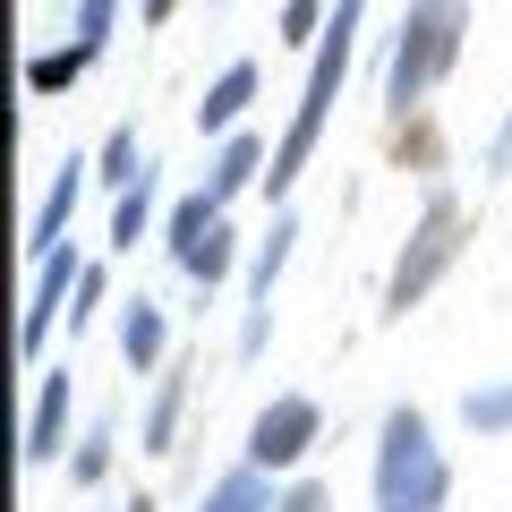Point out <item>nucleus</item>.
Here are the masks:
<instances>
[{"instance_id": "nucleus-4", "label": "nucleus", "mask_w": 512, "mask_h": 512, "mask_svg": "<svg viewBox=\"0 0 512 512\" xmlns=\"http://www.w3.org/2000/svg\"><path fill=\"white\" fill-rule=\"evenodd\" d=\"M163 9H171V0H146V18H163Z\"/></svg>"}, {"instance_id": "nucleus-1", "label": "nucleus", "mask_w": 512, "mask_h": 512, "mask_svg": "<svg viewBox=\"0 0 512 512\" xmlns=\"http://www.w3.org/2000/svg\"><path fill=\"white\" fill-rule=\"evenodd\" d=\"M444 26H453V0H419V18L402 26L410 43H402V69H393V94H402V103H410V86L427 77V60H444V43H453Z\"/></svg>"}, {"instance_id": "nucleus-2", "label": "nucleus", "mask_w": 512, "mask_h": 512, "mask_svg": "<svg viewBox=\"0 0 512 512\" xmlns=\"http://www.w3.org/2000/svg\"><path fill=\"white\" fill-rule=\"evenodd\" d=\"M299 436H308V410H299V402H282L274 410V419H265V436H256V453H299Z\"/></svg>"}, {"instance_id": "nucleus-3", "label": "nucleus", "mask_w": 512, "mask_h": 512, "mask_svg": "<svg viewBox=\"0 0 512 512\" xmlns=\"http://www.w3.org/2000/svg\"><path fill=\"white\" fill-rule=\"evenodd\" d=\"M248 86H256V77H248V69H231V77H222L214 94H205V120H231V111L248 103Z\"/></svg>"}]
</instances>
